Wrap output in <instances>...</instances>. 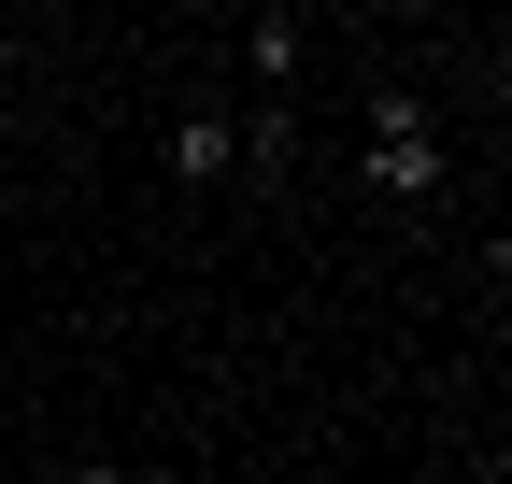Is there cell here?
<instances>
[{"mask_svg": "<svg viewBox=\"0 0 512 484\" xmlns=\"http://www.w3.org/2000/svg\"><path fill=\"white\" fill-rule=\"evenodd\" d=\"M299 57H313V29L285 15V0H256V29H242V72H256V86H299Z\"/></svg>", "mask_w": 512, "mask_h": 484, "instance_id": "277c9868", "label": "cell"}, {"mask_svg": "<svg viewBox=\"0 0 512 484\" xmlns=\"http://www.w3.org/2000/svg\"><path fill=\"white\" fill-rule=\"evenodd\" d=\"M370 200H399V214L441 200V114H370Z\"/></svg>", "mask_w": 512, "mask_h": 484, "instance_id": "6da1fadb", "label": "cell"}, {"mask_svg": "<svg viewBox=\"0 0 512 484\" xmlns=\"http://www.w3.org/2000/svg\"><path fill=\"white\" fill-rule=\"evenodd\" d=\"M0 214H15V186H0Z\"/></svg>", "mask_w": 512, "mask_h": 484, "instance_id": "8992f818", "label": "cell"}, {"mask_svg": "<svg viewBox=\"0 0 512 484\" xmlns=\"http://www.w3.org/2000/svg\"><path fill=\"white\" fill-rule=\"evenodd\" d=\"M0 114H15V57H0Z\"/></svg>", "mask_w": 512, "mask_h": 484, "instance_id": "5b68a950", "label": "cell"}, {"mask_svg": "<svg viewBox=\"0 0 512 484\" xmlns=\"http://www.w3.org/2000/svg\"><path fill=\"white\" fill-rule=\"evenodd\" d=\"M228 129H242V171H256V186H285V171H299V86L228 100Z\"/></svg>", "mask_w": 512, "mask_h": 484, "instance_id": "3957f363", "label": "cell"}, {"mask_svg": "<svg viewBox=\"0 0 512 484\" xmlns=\"http://www.w3.org/2000/svg\"><path fill=\"white\" fill-rule=\"evenodd\" d=\"M157 157H171V186H228V171H242V129H228V100H185L171 129H157Z\"/></svg>", "mask_w": 512, "mask_h": 484, "instance_id": "7a4b0ae2", "label": "cell"}]
</instances>
